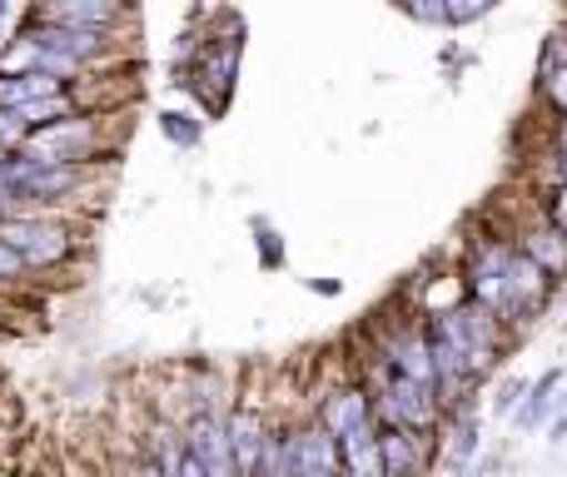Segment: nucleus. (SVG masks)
<instances>
[{
	"mask_svg": "<svg viewBox=\"0 0 567 477\" xmlns=\"http://www.w3.org/2000/svg\"><path fill=\"white\" fill-rule=\"evenodd\" d=\"M90 149H95V120H55V125L45 129H30L25 145L16 149L20 159H30V165H70L80 169V159H90Z\"/></svg>",
	"mask_w": 567,
	"mask_h": 477,
	"instance_id": "f03ea898",
	"label": "nucleus"
},
{
	"mask_svg": "<svg viewBox=\"0 0 567 477\" xmlns=\"http://www.w3.org/2000/svg\"><path fill=\"white\" fill-rule=\"evenodd\" d=\"M558 379H563V373H558V369H553V373H548V379H543V383H538V388H533L528 408H523V413H518V423H523V428H538V418H543V413H548V393H553V388H558Z\"/></svg>",
	"mask_w": 567,
	"mask_h": 477,
	"instance_id": "6e6552de",
	"label": "nucleus"
},
{
	"mask_svg": "<svg viewBox=\"0 0 567 477\" xmlns=\"http://www.w3.org/2000/svg\"><path fill=\"white\" fill-rule=\"evenodd\" d=\"M30 20H45V25H65V30H90V35H105V30L120 20V10L105 6V0H65V6L35 10Z\"/></svg>",
	"mask_w": 567,
	"mask_h": 477,
	"instance_id": "7ed1b4c3",
	"label": "nucleus"
},
{
	"mask_svg": "<svg viewBox=\"0 0 567 477\" xmlns=\"http://www.w3.org/2000/svg\"><path fill=\"white\" fill-rule=\"evenodd\" d=\"M165 477H205V468L195 463V453H179V463H175V468H169Z\"/></svg>",
	"mask_w": 567,
	"mask_h": 477,
	"instance_id": "4468645a",
	"label": "nucleus"
},
{
	"mask_svg": "<svg viewBox=\"0 0 567 477\" xmlns=\"http://www.w3.org/2000/svg\"><path fill=\"white\" fill-rule=\"evenodd\" d=\"M6 165H10V155H6V149H0V175H6Z\"/></svg>",
	"mask_w": 567,
	"mask_h": 477,
	"instance_id": "6ab92c4d",
	"label": "nucleus"
},
{
	"mask_svg": "<svg viewBox=\"0 0 567 477\" xmlns=\"http://www.w3.org/2000/svg\"><path fill=\"white\" fill-rule=\"evenodd\" d=\"M523 393V383H508V388H503V398H498V413H508L513 408V398H518Z\"/></svg>",
	"mask_w": 567,
	"mask_h": 477,
	"instance_id": "f3484780",
	"label": "nucleus"
},
{
	"mask_svg": "<svg viewBox=\"0 0 567 477\" xmlns=\"http://www.w3.org/2000/svg\"><path fill=\"white\" fill-rule=\"evenodd\" d=\"M125 477H165V473H159V468H155V463H135V468H130Z\"/></svg>",
	"mask_w": 567,
	"mask_h": 477,
	"instance_id": "a211bd4d",
	"label": "nucleus"
},
{
	"mask_svg": "<svg viewBox=\"0 0 567 477\" xmlns=\"http://www.w3.org/2000/svg\"><path fill=\"white\" fill-rule=\"evenodd\" d=\"M389 413L399 423H429L433 418V383H413L389 369Z\"/></svg>",
	"mask_w": 567,
	"mask_h": 477,
	"instance_id": "423d86ee",
	"label": "nucleus"
},
{
	"mask_svg": "<svg viewBox=\"0 0 567 477\" xmlns=\"http://www.w3.org/2000/svg\"><path fill=\"white\" fill-rule=\"evenodd\" d=\"M548 95H553V105L558 110H567V65L548 70Z\"/></svg>",
	"mask_w": 567,
	"mask_h": 477,
	"instance_id": "9b49d317",
	"label": "nucleus"
},
{
	"mask_svg": "<svg viewBox=\"0 0 567 477\" xmlns=\"http://www.w3.org/2000/svg\"><path fill=\"white\" fill-rule=\"evenodd\" d=\"M478 15H488V6H443L449 25H463V20H478Z\"/></svg>",
	"mask_w": 567,
	"mask_h": 477,
	"instance_id": "f8f14e48",
	"label": "nucleus"
},
{
	"mask_svg": "<svg viewBox=\"0 0 567 477\" xmlns=\"http://www.w3.org/2000/svg\"><path fill=\"white\" fill-rule=\"evenodd\" d=\"M289 473L293 477H339V448L329 433H303L289 443Z\"/></svg>",
	"mask_w": 567,
	"mask_h": 477,
	"instance_id": "20e7f679",
	"label": "nucleus"
},
{
	"mask_svg": "<svg viewBox=\"0 0 567 477\" xmlns=\"http://www.w3.org/2000/svg\"><path fill=\"white\" fill-rule=\"evenodd\" d=\"M393 373L413 383H433V363H429V343L423 339H399L393 343Z\"/></svg>",
	"mask_w": 567,
	"mask_h": 477,
	"instance_id": "0eeeda50",
	"label": "nucleus"
},
{
	"mask_svg": "<svg viewBox=\"0 0 567 477\" xmlns=\"http://www.w3.org/2000/svg\"><path fill=\"white\" fill-rule=\"evenodd\" d=\"M20 273H25V263H20V259H16V253H10V249H6V243H0V283H16V279H20Z\"/></svg>",
	"mask_w": 567,
	"mask_h": 477,
	"instance_id": "ddd939ff",
	"label": "nucleus"
},
{
	"mask_svg": "<svg viewBox=\"0 0 567 477\" xmlns=\"http://www.w3.org/2000/svg\"><path fill=\"white\" fill-rule=\"evenodd\" d=\"M409 15H413V20H429V25H439V20H443V6H409Z\"/></svg>",
	"mask_w": 567,
	"mask_h": 477,
	"instance_id": "dca6fc26",
	"label": "nucleus"
},
{
	"mask_svg": "<svg viewBox=\"0 0 567 477\" xmlns=\"http://www.w3.org/2000/svg\"><path fill=\"white\" fill-rule=\"evenodd\" d=\"M229 433V458H235V477H255L259 458H265V428H259L255 413H235L225 423Z\"/></svg>",
	"mask_w": 567,
	"mask_h": 477,
	"instance_id": "39448f33",
	"label": "nucleus"
},
{
	"mask_svg": "<svg viewBox=\"0 0 567 477\" xmlns=\"http://www.w3.org/2000/svg\"><path fill=\"white\" fill-rule=\"evenodd\" d=\"M20 145H25V125H20L16 115H0V149H6V155H16Z\"/></svg>",
	"mask_w": 567,
	"mask_h": 477,
	"instance_id": "1a4fd4ad",
	"label": "nucleus"
},
{
	"mask_svg": "<svg viewBox=\"0 0 567 477\" xmlns=\"http://www.w3.org/2000/svg\"><path fill=\"white\" fill-rule=\"evenodd\" d=\"M553 225H558L563 235H567V185L558 189V199H553Z\"/></svg>",
	"mask_w": 567,
	"mask_h": 477,
	"instance_id": "2eb2a0df",
	"label": "nucleus"
},
{
	"mask_svg": "<svg viewBox=\"0 0 567 477\" xmlns=\"http://www.w3.org/2000/svg\"><path fill=\"white\" fill-rule=\"evenodd\" d=\"M0 243H6L25 269H50V263H60L70 253V229L25 209V215H16V219H0Z\"/></svg>",
	"mask_w": 567,
	"mask_h": 477,
	"instance_id": "f257e3e1",
	"label": "nucleus"
},
{
	"mask_svg": "<svg viewBox=\"0 0 567 477\" xmlns=\"http://www.w3.org/2000/svg\"><path fill=\"white\" fill-rule=\"evenodd\" d=\"M165 129H169V139H179V145H195L199 139V129L185 125V115H165Z\"/></svg>",
	"mask_w": 567,
	"mask_h": 477,
	"instance_id": "9d476101",
	"label": "nucleus"
}]
</instances>
